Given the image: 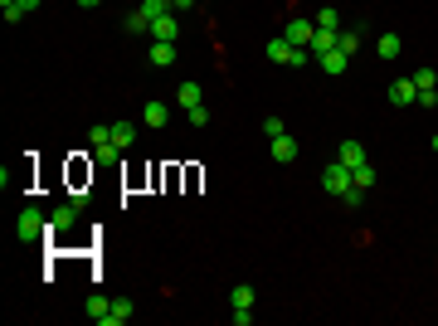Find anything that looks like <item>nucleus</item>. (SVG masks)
Segmentation results:
<instances>
[{
    "instance_id": "nucleus-1",
    "label": "nucleus",
    "mask_w": 438,
    "mask_h": 326,
    "mask_svg": "<svg viewBox=\"0 0 438 326\" xmlns=\"http://www.w3.org/2000/svg\"><path fill=\"white\" fill-rule=\"evenodd\" d=\"M44 234H54L44 210H34V205L20 210V219H15V239H20V243H34V239H44Z\"/></svg>"
},
{
    "instance_id": "nucleus-2",
    "label": "nucleus",
    "mask_w": 438,
    "mask_h": 326,
    "mask_svg": "<svg viewBox=\"0 0 438 326\" xmlns=\"http://www.w3.org/2000/svg\"><path fill=\"white\" fill-rule=\"evenodd\" d=\"M312 34H317V20H307V15H292V20L283 24V39L297 44V49H312Z\"/></svg>"
},
{
    "instance_id": "nucleus-3",
    "label": "nucleus",
    "mask_w": 438,
    "mask_h": 326,
    "mask_svg": "<svg viewBox=\"0 0 438 326\" xmlns=\"http://www.w3.org/2000/svg\"><path fill=\"white\" fill-rule=\"evenodd\" d=\"M268 59H273V64H307L312 49H297V44H288V39H268Z\"/></svg>"
},
{
    "instance_id": "nucleus-4",
    "label": "nucleus",
    "mask_w": 438,
    "mask_h": 326,
    "mask_svg": "<svg viewBox=\"0 0 438 326\" xmlns=\"http://www.w3.org/2000/svg\"><path fill=\"white\" fill-rule=\"evenodd\" d=\"M322 185H327L331 195H346V190H351V166H341V161H331L327 171H322Z\"/></svg>"
},
{
    "instance_id": "nucleus-5",
    "label": "nucleus",
    "mask_w": 438,
    "mask_h": 326,
    "mask_svg": "<svg viewBox=\"0 0 438 326\" xmlns=\"http://www.w3.org/2000/svg\"><path fill=\"white\" fill-rule=\"evenodd\" d=\"M73 224H78V200H69V205L49 210V229H54V234H69Z\"/></svg>"
},
{
    "instance_id": "nucleus-6",
    "label": "nucleus",
    "mask_w": 438,
    "mask_h": 326,
    "mask_svg": "<svg viewBox=\"0 0 438 326\" xmlns=\"http://www.w3.org/2000/svg\"><path fill=\"white\" fill-rule=\"evenodd\" d=\"M390 103H395V108H404V103H419V88H414V78H395V83H390Z\"/></svg>"
},
{
    "instance_id": "nucleus-7",
    "label": "nucleus",
    "mask_w": 438,
    "mask_h": 326,
    "mask_svg": "<svg viewBox=\"0 0 438 326\" xmlns=\"http://www.w3.org/2000/svg\"><path fill=\"white\" fill-rule=\"evenodd\" d=\"M112 146L127 156V151L136 146V122H112Z\"/></svg>"
},
{
    "instance_id": "nucleus-8",
    "label": "nucleus",
    "mask_w": 438,
    "mask_h": 326,
    "mask_svg": "<svg viewBox=\"0 0 438 326\" xmlns=\"http://www.w3.org/2000/svg\"><path fill=\"white\" fill-rule=\"evenodd\" d=\"M176 34H181V24H176V15H171V10L151 20V39H171V44H176Z\"/></svg>"
},
{
    "instance_id": "nucleus-9",
    "label": "nucleus",
    "mask_w": 438,
    "mask_h": 326,
    "mask_svg": "<svg viewBox=\"0 0 438 326\" xmlns=\"http://www.w3.org/2000/svg\"><path fill=\"white\" fill-rule=\"evenodd\" d=\"M273 161H283V166H288V161H297V136H288V132H283V136H273Z\"/></svg>"
},
{
    "instance_id": "nucleus-10",
    "label": "nucleus",
    "mask_w": 438,
    "mask_h": 326,
    "mask_svg": "<svg viewBox=\"0 0 438 326\" xmlns=\"http://www.w3.org/2000/svg\"><path fill=\"white\" fill-rule=\"evenodd\" d=\"M132 312H136V307H132L127 297H117V302L108 307V317H103L98 326H122V322H132Z\"/></svg>"
},
{
    "instance_id": "nucleus-11",
    "label": "nucleus",
    "mask_w": 438,
    "mask_h": 326,
    "mask_svg": "<svg viewBox=\"0 0 438 326\" xmlns=\"http://www.w3.org/2000/svg\"><path fill=\"white\" fill-rule=\"evenodd\" d=\"M151 64H156V69H171V64H176V44H171V39H156V44H151Z\"/></svg>"
},
{
    "instance_id": "nucleus-12",
    "label": "nucleus",
    "mask_w": 438,
    "mask_h": 326,
    "mask_svg": "<svg viewBox=\"0 0 438 326\" xmlns=\"http://www.w3.org/2000/svg\"><path fill=\"white\" fill-rule=\"evenodd\" d=\"M336 161H341V166H360V161H365V146H360V141H341V146H336Z\"/></svg>"
},
{
    "instance_id": "nucleus-13",
    "label": "nucleus",
    "mask_w": 438,
    "mask_h": 326,
    "mask_svg": "<svg viewBox=\"0 0 438 326\" xmlns=\"http://www.w3.org/2000/svg\"><path fill=\"white\" fill-rule=\"evenodd\" d=\"M351 185H355V190H375V166H370V161L351 166Z\"/></svg>"
},
{
    "instance_id": "nucleus-14",
    "label": "nucleus",
    "mask_w": 438,
    "mask_h": 326,
    "mask_svg": "<svg viewBox=\"0 0 438 326\" xmlns=\"http://www.w3.org/2000/svg\"><path fill=\"white\" fill-rule=\"evenodd\" d=\"M336 34H341V29H317V34H312V59H322V54L336 49Z\"/></svg>"
},
{
    "instance_id": "nucleus-15",
    "label": "nucleus",
    "mask_w": 438,
    "mask_h": 326,
    "mask_svg": "<svg viewBox=\"0 0 438 326\" xmlns=\"http://www.w3.org/2000/svg\"><path fill=\"white\" fill-rule=\"evenodd\" d=\"M336 49H341V54L351 59V54L360 49V29H341V34H336Z\"/></svg>"
},
{
    "instance_id": "nucleus-16",
    "label": "nucleus",
    "mask_w": 438,
    "mask_h": 326,
    "mask_svg": "<svg viewBox=\"0 0 438 326\" xmlns=\"http://www.w3.org/2000/svg\"><path fill=\"white\" fill-rule=\"evenodd\" d=\"M229 302H234L239 312H253V288H248V283H239V288L229 292Z\"/></svg>"
},
{
    "instance_id": "nucleus-17",
    "label": "nucleus",
    "mask_w": 438,
    "mask_h": 326,
    "mask_svg": "<svg viewBox=\"0 0 438 326\" xmlns=\"http://www.w3.org/2000/svg\"><path fill=\"white\" fill-rule=\"evenodd\" d=\"M346 64H351V59H346L341 49H331V54H322V73H346Z\"/></svg>"
},
{
    "instance_id": "nucleus-18",
    "label": "nucleus",
    "mask_w": 438,
    "mask_h": 326,
    "mask_svg": "<svg viewBox=\"0 0 438 326\" xmlns=\"http://www.w3.org/2000/svg\"><path fill=\"white\" fill-rule=\"evenodd\" d=\"M141 122H146V127H166V103H146V108H141Z\"/></svg>"
},
{
    "instance_id": "nucleus-19",
    "label": "nucleus",
    "mask_w": 438,
    "mask_h": 326,
    "mask_svg": "<svg viewBox=\"0 0 438 326\" xmlns=\"http://www.w3.org/2000/svg\"><path fill=\"white\" fill-rule=\"evenodd\" d=\"M375 54H380V59H395V54H400V34H380V39H375Z\"/></svg>"
},
{
    "instance_id": "nucleus-20",
    "label": "nucleus",
    "mask_w": 438,
    "mask_h": 326,
    "mask_svg": "<svg viewBox=\"0 0 438 326\" xmlns=\"http://www.w3.org/2000/svg\"><path fill=\"white\" fill-rule=\"evenodd\" d=\"M414 88H419V93H438V73L434 69H419V73H414Z\"/></svg>"
},
{
    "instance_id": "nucleus-21",
    "label": "nucleus",
    "mask_w": 438,
    "mask_h": 326,
    "mask_svg": "<svg viewBox=\"0 0 438 326\" xmlns=\"http://www.w3.org/2000/svg\"><path fill=\"white\" fill-rule=\"evenodd\" d=\"M127 34H151V20H146L141 10H132V15H127Z\"/></svg>"
},
{
    "instance_id": "nucleus-22",
    "label": "nucleus",
    "mask_w": 438,
    "mask_h": 326,
    "mask_svg": "<svg viewBox=\"0 0 438 326\" xmlns=\"http://www.w3.org/2000/svg\"><path fill=\"white\" fill-rule=\"evenodd\" d=\"M181 108H200V83H181Z\"/></svg>"
},
{
    "instance_id": "nucleus-23",
    "label": "nucleus",
    "mask_w": 438,
    "mask_h": 326,
    "mask_svg": "<svg viewBox=\"0 0 438 326\" xmlns=\"http://www.w3.org/2000/svg\"><path fill=\"white\" fill-rule=\"evenodd\" d=\"M108 297H98V292H93V297H88V317H93V322H103V317H108Z\"/></svg>"
},
{
    "instance_id": "nucleus-24",
    "label": "nucleus",
    "mask_w": 438,
    "mask_h": 326,
    "mask_svg": "<svg viewBox=\"0 0 438 326\" xmlns=\"http://www.w3.org/2000/svg\"><path fill=\"white\" fill-rule=\"evenodd\" d=\"M136 10H141V15H146V20H156V15H166V10H171V5H166V0H141V5H136Z\"/></svg>"
},
{
    "instance_id": "nucleus-25",
    "label": "nucleus",
    "mask_w": 438,
    "mask_h": 326,
    "mask_svg": "<svg viewBox=\"0 0 438 326\" xmlns=\"http://www.w3.org/2000/svg\"><path fill=\"white\" fill-rule=\"evenodd\" d=\"M88 141H93V146H108V141H112V127H103V122H98V127H88Z\"/></svg>"
},
{
    "instance_id": "nucleus-26",
    "label": "nucleus",
    "mask_w": 438,
    "mask_h": 326,
    "mask_svg": "<svg viewBox=\"0 0 438 326\" xmlns=\"http://www.w3.org/2000/svg\"><path fill=\"white\" fill-rule=\"evenodd\" d=\"M317 29H341V15H336V10H322V15H317Z\"/></svg>"
},
{
    "instance_id": "nucleus-27",
    "label": "nucleus",
    "mask_w": 438,
    "mask_h": 326,
    "mask_svg": "<svg viewBox=\"0 0 438 326\" xmlns=\"http://www.w3.org/2000/svg\"><path fill=\"white\" fill-rule=\"evenodd\" d=\"M263 136H268V141L283 136V117H263Z\"/></svg>"
},
{
    "instance_id": "nucleus-28",
    "label": "nucleus",
    "mask_w": 438,
    "mask_h": 326,
    "mask_svg": "<svg viewBox=\"0 0 438 326\" xmlns=\"http://www.w3.org/2000/svg\"><path fill=\"white\" fill-rule=\"evenodd\" d=\"M117 156H122V151H117L112 141H108V146H93V161H117Z\"/></svg>"
},
{
    "instance_id": "nucleus-29",
    "label": "nucleus",
    "mask_w": 438,
    "mask_h": 326,
    "mask_svg": "<svg viewBox=\"0 0 438 326\" xmlns=\"http://www.w3.org/2000/svg\"><path fill=\"white\" fill-rule=\"evenodd\" d=\"M185 117H190V122H195V127H205V122H210V108H205V103H200V108H190V112H185Z\"/></svg>"
},
{
    "instance_id": "nucleus-30",
    "label": "nucleus",
    "mask_w": 438,
    "mask_h": 326,
    "mask_svg": "<svg viewBox=\"0 0 438 326\" xmlns=\"http://www.w3.org/2000/svg\"><path fill=\"white\" fill-rule=\"evenodd\" d=\"M166 5H171V10H190L195 0H166Z\"/></svg>"
},
{
    "instance_id": "nucleus-31",
    "label": "nucleus",
    "mask_w": 438,
    "mask_h": 326,
    "mask_svg": "<svg viewBox=\"0 0 438 326\" xmlns=\"http://www.w3.org/2000/svg\"><path fill=\"white\" fill-rule=\"evenodd\" d=\"M20 5H24V15H29V10H39V0H20Z\"/></svg>"
},
{
    "instance_id": "nucleus-32",
    "label": "nucleus",
    "mask_w": 438,
    "mask_h": 326,
    "mask_svg": "<svg viewBox=\"0 0 438 326\" xmlns=\"http://www.w3.org/2000/svg\"><path fill=\"white\" fill-rule=\"evenodd\" d=\"M78 5H83V10H93V5H103V0H78Z\"/></svg>"
},
{
    "instance_id": "nucleus-33",
    "label": "nucleus",
    "mask_w": 438,
    "mask_h": 326,
    "mask_svg": "<svg viewBox=\"0 0 438 326\" xmlns=\"http://www.w3.org/2000/svg\"><path fill=\"white\" fill-rule=\"evenodd\" d=\"M434 151H438V132H434Z\"/></svg>"
}]
</instances>
